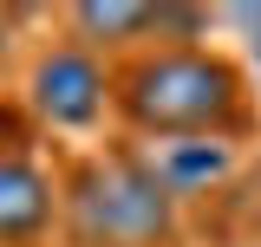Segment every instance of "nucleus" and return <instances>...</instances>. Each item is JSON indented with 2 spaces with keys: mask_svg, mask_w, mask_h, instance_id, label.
Masks as SVG:
<instances>
[{
  "mask_svg": "<svg viewBox=\"0 0 261 247\" xmlns=\"http://www.w3.org/2000/svg\"><path fill=\"white\" fill-rule=\"evenodd\" d=\"M124 156L170 195V202L209 195V189H222L228 169H235V143H228V137H144V143H130Z\"/></svg>",
  "mask_w": 261,
  "mask_h": 247,
  "instance_id": "obj_4",
  "label": "nucleus"
},
{
  "mask_svg": "<svg viewBox=\"0 0 261 247\" xmlns=\"http://www.w3.org/2000/svg\"><path fill=\"white\" fill-rule=\"evenodd\" d=\"M13 20H20V13H13V7H0V59L13 52Z\"/></svg>",
  "mask_w": 261,
  "mask_h": 247,
  "instance_id": "obj_8",
  "label": "nucleus"
},
{
  "mask_svg": "<svg viewBox=\"0 0 261 247\" xmlns=\"http://www.w3.org/2000/svg\"><path fill=\"white\" fill-rule=\"evenodd\" d=\"M27 98L33 111L53 123V130H92L105 111H111V72L85 52V46H53L33 59V78H27Z\"/></svg>",
  "mask_w": 261,
  "mask_h": 247,
  "instance_id": "obj_3",
  "label": "nucleus"
},
{
  "mask_svg": "<svg viewBox=\"0 0 261 247\" xmlns=\"http://www.w3.org/2000/svg\"><path fill=\"white\" fill-rule=\"evenodd\" d=\"M59 215L79 247H163L176 228V202L130 156H92L59 189Z\"/></svg>",
  "mask_w": 261,
  "mask_h": 247,
  "instance_id": "obj_2",
  "label": "nucleus"
},
{
  "mask_svg": "<svg viewBox=\"0 0 261 247\" xmlns=\"http://www.w3.org/2000/svg\"><path fill=\"white\" fill-rule=\"evenodd\" d=\"M255 247H261V208H255Z\"/></svg>",
  "mask_w": 261,
  "mask_h": 247,
  "instance_id": "obj_9",
  "label": "nucleus"
},
{
  "mask_svg": "<svg viewBox=\"0 0 261 247\" xmlns=\"http://www.w3.org/2000/svg\"><path fill=\"white\" fill-rule=\"evenodd\" d=\"M228 20H235V26H248V33H255L248 46H255V72H261V7H228Z\"/></svg>",
  "mask_w": 261,
  "mask_h": 247,
  "instance_id": "obj_7",
  "label": "nucleus"
},
{
  "mask_svg": "<svg viewBox=\"0 0 261 247\" xmlns=\"http://www.w3.org/2000/svg\"><path fill=\"white\" fill-rule=\"evenodd\" d=\"M111 104L144 137H235L248 123L242 72L209 46H144L111 78Z\"/></svg>",
  "mask_w": 261,
  "mask_h": 247,
  "instance_id": "obj_1",
  "label": "nucleus"
},
{
  "mask_svg": "<svg viewBox=\"0 0 261 247\" xmlns=\"http://www.w3.org/2000/svg\"><path fill=\"white\" fill-rule=\"evenodd\" d=\"M72 20V46H85V52H105V46H137V39H157V7H124V0H85V7H72L65 13Z\"/></svg>",
  "mask_w": 261,
  "mask_h": 247,
  "instance_id": "obj_6",
  "label": "nucleus"
},
{
  "mask_svg": "<svg viewBox=\"0 0 261 247\" xmlns=\"http://www.w3.org/2000/svg\"><path fill=\"white\" fill-rule=\"evenodd\" d=\"M59 221V189L27 150H0V247H39Z\"/></svg>",
  "mask_w": 261,
  "mask_h": 247,
  "instance_id": "obj_5",
  "label": "nucleus"
}]
</instances>
